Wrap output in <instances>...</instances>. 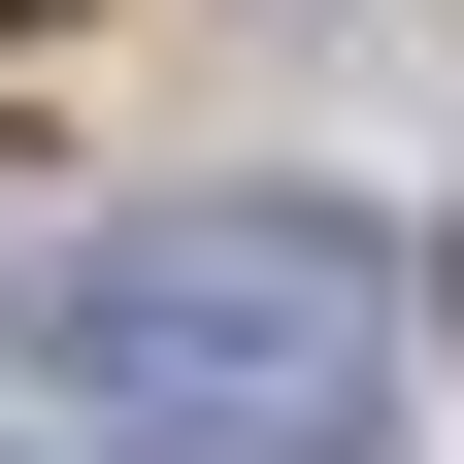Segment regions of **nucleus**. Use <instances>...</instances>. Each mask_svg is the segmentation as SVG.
<instances>
[{"instance_id": "f257e3e1", "label": "nucleus", "mask_w": 464, "mask_h": 464, "mask_svg": "<svg viewBox=\"0 0 464 464\" xmlns=\"http://www.w3.org/2000/svg\"><path fill=\"white\" fill-rule=\"evenodd\" d=\"M34 365L133 398V431H199V464H332L398 398V266L332 199H166V232H100L67 299H34Z\"/></svg>"}, {"instance_id": "f03ea898", "label": "nucleus", "mask_w": 464, "mask_h": 464, "mask_svg": "<svg viewBox=\"0 0 464 464\" xmlns=\"http://www.w3.org/2000/svg\"><path fill=\"white\" fill-rule=\"evenodd\" d=\"M0 34H34V0H0Z\"/></svg>"}]
</instances>
